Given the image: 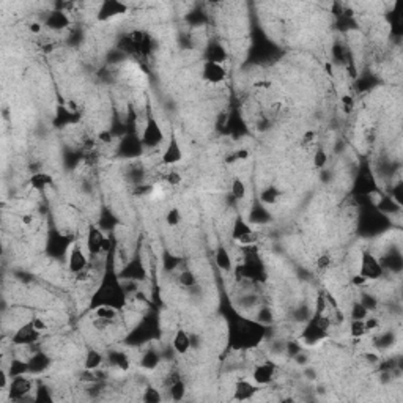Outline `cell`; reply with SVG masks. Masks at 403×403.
Listing matches in <instances>:
<instances>
[{"instance_id":"21","label":"cell","mask_w":403,"mask_h":403,"mask_svg":"<svg viewBox=\"0 0 403 403\" xmlns=\"http://www.w3.org/2000/svg\"><path fill=\"white\" fill-rule=\"evenodd\" d=\"M52 183H54L52 176H50L49 173H43V172H38V173L32 175L30 180H29V185L35 191H44L49 186H52Z\"/></svg>"},{"instance_id":"2","label":"cell","mask_w":403,"mask_h":403,"mask_svg":"<svg viewBox=\"0 0 403 403\" xmlns=\"http://www.w3.org/2000/svg\"><path fill=\"white\" fill-rule=\"evenodd\" d=\"M126 290L120 284L118 277L114 272H107L103 277V282L95 291L90 301V310L99 307V306H112L118 310H123L126 307Z\"/></svg>"},{"instance_id":"15","label":"cell","mask_w":403,"mask_h":403,"mask_svg":"<svg viewBox=\"0 0 403 403\" xmlns=\"http://www.w3.org/2000/svg\"><path fill=\"white\" fill-rule=\"evenodd\" d=\"M170 343H172V348H173V351L176 353V355H181V356L188 355L191 346H192L191 336L186 333L185 327H178V329L173 333Z\"/></svg>"},{"instance_id":"12","label":"cell","mask_w":403,"mask_h":403,"mask_svg":"<svg viewBox=\"0 0 403 403\" xmlns=\"http://www.w3.org/2000/svg\"><path fill=\"white\" fill-rule=\"evenodd\" d=\"M181 161H183V148H181L178 139H176V136L172 134L166 145V150L161 155V162L164 166H176Z\"/></svg>"},{"instance_id":"25","label":"cell","mask_w":403,"mask_h":403,"mask_svg":"<svg viewBox=\"0 0 403 403\" xmlns=\"http://www.w3.org/2000/svg\"><path fill=\"white\" fill-rule=\"evenodd\" d=\"M230 192H232V197L235 200H244L246 195H247V186H246V181L240 176H235L232 180V185H230Z\"/></svg>"},{"instance_id":"43","label":"cell","mask_w":403,"mask_h":403,"mask_svg":"<svg viewBox=\"0 0 403 403\" xmlns=\"http://www.w3.org/2000/svg\"><path fill=\"white\" fill-rule=\"evenodd\" d=\"M21 222H22V225L29 227V225L33 222V216H32V214H22V216H21Z\"/></svg>"},{"instance_id":"4","label":"cell","mask_w":403,"mask_h":403,"mask_svg":"<svg viewBox=\"0 0 403 403\" xmlns=\"http://www.w3.org/2000/svg\"><path fill=\"white\" fill-rule=\"evenodd\" d=\"M164 142V131L161 128L159 121L155 117H148L143 126V131L140 136V145L150 150H156Z\"/></svg>"},{"instance_id":"41","label":"cell","mask_w":403,"mask_h":403,"mask_svg":"<svg viewBox=\"0 0 403 403\" xmlns=\"http://www.w3.org/2000/svg\"><path fill=\"white\" fill-rule=\"evenodd\" d=\"M329 265H331V257L327 254H323V255L318 257V260H317L318 269H327V268H329Z\"/></svg>"},{"instance_id":"30","label":"cell","mask_w":403,"mask_h":403,"mask_svg":"<svg viewBox=\"0 0 403 403\" xmlns=\"http://www.w3.org/2000/svg\"><path fill=\"white\" fill-rule=\"evenodd\" d=\"M183 221V214L180 211V208H170L166 213V224L169 227H178Z\"/></svg>"},{"instance_id":"22","label":"cell","mask_w":403,"mask_h":403,"mask_svg":"<svg viewBox=\"0 0 403 403\" xmlns=\"http://www.w3.org/2000/svg\"><path fill=\"white\" fill-rule=\"evenodd\" d=\"M107 361L111 362L112 367H117L120 370H128L130 369V356L126 355V353L123 351H112L109 353V356H107Z\"/></svg>"},{"instance_id":"36","label":"cell","mask_w":403,"mask_h":403,"mask_svg":"<svg viewBox=\"0 0 403 403\" xmlns=\"http://www.w3.org/2000/svg\"><path fill=\"white\" fill-rule=\"evenodd\" d=\"M327 162V155H326V151L323 148H318L315 153H314V166L317 169H323Z\"/></svg>"},{"instance_id":"16","label":"cell","mask_w":403,"mask_h":403,"mask_svg":"<svg viewBox=\"0 0 403 403\" xmlns=\"http://www.w3.org/2000/svg\"><path fill=\"white\" fill-rule=\"evenodd\" d=\"M259 391V386L252 381V380H247V378H241L235 383V388H233V398L235 400H250L254 397Z\"/></svg>"},{"instance_id":"26","label":"cell","mask_w":403,"mask_h":403,"mask_svg":"<svg viewBox=\"0 0 403 403\" xmlns=\"http://www.w3.org/2000/svg\"><path fill=\"white\" fill-rule=\"evenodd\" d=\"M169 394L172 400H183L186 395V386L181 380H173L170 388H169Z\"/></svg>"},{"instance_id":"39","label":"cell","mask_w":403,"mask_h":403,"mask_svg":"<svg viewBox=\"0 0 403 403\" xmlns=\"http://www.w3.org/2000/svg\"><path fill=\"white\" fill-rule=\"evenodd\" d=\"M98 140H99L101 143H104V145L112 143V140H114L112 131H111V130H101V131L98 133Z\"/></svg>"},{"instance_id":"18","label":"cell","mask_w":403,"mask_h":403,"mask_svg":"<svg viewBox=\"0 0 403 403\" xmlns=\"http://www.w3.org/2000/svg\"><path fill=\"white\" fill-rule=\"evenodd\" d=\"M214 263H216V266H217L221 271L230 272V271L233 269V259H232V255H230L229 249L224 247V246L217 247L216 252H214Z\"/></svg>"},{"instance_id":"38","label":"cell","mask_w":403,"mask_h":403,"mask_svg":"<svg viewBox=\"0 0 403 403\" xmlns=\"http://www.w3.org/2000/svg\"><path fill=\"white\" fill-rule=\"evenodd\" d=\"M30 321H32V324L35 326V329H36V331H40L41 334L47 331V327H49V326H47V323H46V320H44L43 317H40V315H35V317H33Z\"/></svg>"},{"instance_id":"35","label":"cell","mask_w":403,"mask_h":403,"mask_svg":"<svg viewBox=\"0 0 403 403\" xmlns=\"http://www.w3.org/2000/svg\"><path fill=\"white\" fill-rule=\"evenodd\" d=\"M166 183L172 188H176V186H180L183 183V175L180 172H176V170H172L167 173L166 176Z\"/></svg>"},{"instance_id":"24","label":"cell","mask_w":403,"mask_h":403,"mask_svg":"<svg viewBox=\"0 0 403 403\" xmlns=\"http://www.w3.org/2000/svg\"><path fill=\"white\" fill-rule=\"evenodd\" d=\"M207 60L210 62H216V63H225L227 60V50L219 44V43H213L210 47H208V52H207Z\"/></svg>"},{"instance_id":"14","label":"cell","mask_w":403,"mask_h":403,"mask_svg":"<svg viewBox=\"0 0 403 403\" xmlns=\"http://www.w3.org/2000/svg\"><path fill=\"white\" fill-rule=\"evenodd\" d=\"M120 312L121 310H118L112 306H99L91 310L95 324H101V326H109V324L115 323L120 317Z\"/></svg>"},{"instance_id":"6","label":"cell","mask_w":403,"mask_h":403,"mask_svg":"<svg viewBox=\"0 0 403 403\" xmlns=\"http://www.w3.org/2000/svg\"><path fill=\"white\" fill-rule=\"evenodd\" d=\"M359 274L370 282V281H376L383 277L384 274V268L381 265V262L378 260V257L370 250H364L361 254L359 259Z\"/></svg>"},{"instance_id":"11","label":"cell","mask_w":403,"mask_h":403,"mask_svg":"<svg viewBox=\"0 0 403 403\" xmlns=\"http://www.w3.org/2000/svg\"><path fill=\"white\" fill-rule=\"evenodd\" d=\"M40 339H41V333L35 329L32 321H27L25 324L19 326L14 331V334L11 336V342L17 346H30V345L36 343Z\"/></svg>"},{"instance_id":"31","label":"cell","mask_w":403,"mask_h":403,"mask_svg":"<svg viewBox=\"0 0 403 403\" xmlns=\"http://www.w3.org/2000/svg\"><path fill=\"white\" fill-rule=\"evenodd\" d=\"M277 198H279V191H277L276 188H266L260 194V200L263 202V204H266V205L276 204Z\"/></svg>"},{"instance_id":"33","label":"cell","mask_w":403,"mask_h":403,"mask_svg":"<svg viewBox=\"0 0 403 403\" xmlns=\"http://www.w3.org/2000/svg\"><path fill=\"white\" fill-rule=\"evenodd\" d=\"M142 400H143V401H146V403H158V401H161V400H162V395H161V392H159L156 388H153V386H148V388L143 391Z\"/></svg>"},{"instance_id":"32","label":"cell","mask_w":403,"mask_h":403,"mask_svg":"<svg viewBox=\"0 0 403 403\" xmlns=\"http://www.w3.org/2000/svg\"><path fill=\"white\" fill-rule=\"evenodd\" d=\"M140 364L145 369H156L158 364H159V356L156 355L155 351H146L143 355V358H142V361H140Z\"/></svg>"},{"instance_id":"1","label":"cell","mask_w":403,"mask_h":403,"mask_svg":"<svg viewBox=\"0 0 403 403\" xmlns=\"http://www.w3.org/2000/svg\"><path fill=\"white\" fill-rule=\"evenodd\" d=\"M266 336V326L259 320L238 315L229 326V343L236 351L255 350L262 345Z\"/></svg>"},{"instance_id":"29","label":"cell","mask_w":403,"mask_h":403,"mask_svg":"<svg viewBox=\"0 0 403 403\" xmlns=\"http://www.w3.org/2000/svg\"><path fill=\"white\" fill-rule=\"evenodd\" d=\"M178 282H180V285L185 287V288H192V287L197 285V277H195V274H194L192 271L185 269V271L180 272V276H178Z\"/></svg>"},{"instance_id":"44","label":"cell","mask_w":403,"mask_h":403,"mask_svg":"<svg viewBox=\"0 0 403 403\" xmlns=\"http://www.w3.org/2000/svg\"><path fill=\"white\" fill-rule=\"evenodd\" d=\"M342 104L345 107H353V98L351 96H343L342 98Z\"/></svg>"},{"instance_id":"45","label":"cell","mask_w":403,"mask_h":403,"mask_svg":"<svg viewBox=\"0 0 403 403\" xmlns=\"http://www.w3.org/2000/svg\"><path fill=\"white\" fill-rule=\"evenodd\" d=\"M314 137H315V134L314 133H306V136H304V143H309V142H312L314 140Z\"/></svg>"},{"instance_id":"13","label":"cell","mask_w":403,"mask_h":403,"mask_svg":"<svg viewBox=\"0 0 403 403\" xmlns=\"http://www.w3.org/2000/svg\"><path fill=\"white\" fill-rule=\"evenodd\" d=\"M8 392L11 395V398L14 400H22L25 398L29 392L33 391V381L27 375H19V376H13L11 381H10V386H8Z\"/></svg>"},{"instance_id":"40","label":"cell","mask_w":403,"mask_h":403,"mask_svg":"<svg viewBox=\"0 0 403 403\" xmlns=\"http://www.w3.org/2000/svg\"><path fill=\"white\" fill-rule=\"evenodd\" d=\"M43 29H44V24L41 21H33V22L29 24V32L32 35H41Z\"/></svg>"},{"instance_id":"19","label":"cell","mask_w":403,"mask_h":403,"mask_svg":"<svg viewBox=\"0 0 403 403\" xmlns=\"http://www.w3.org/2000/svg\"><path fill=\"white\" fill-rule=\"evenodd\" d=\"M255 229L254 227H252L244 217H241V216H238L235 221H233V225H232V240L233 241H238V240H241L243 236H246V235H249L250 232H254Z\"/></svg>"},{"instance_id":"5","label":"cell","mask_w":403,"mask_h":403,"mask_svg":"<svg viewBox=\"0 0 403 403\" xmlns=\"http://www.w3.org/2000/svg\"><path fill=\"white\" fill-rule=\"evenodd\" d=\"M68 271L76 277L82 272L90 271V257H87L85 249L79 244L74 243L68 250Z\"/></svg>"},{"instance_id":"27","label":"cell","mask_w":403,"mask_h":403,"mask_svg":"<svg viewBox=\"0 0 403 403\" xmlns=\"http://www.w3.org/2000/svg\"><path fill=\"white\" fill-rule=\"evenodd\" d=\"M350 334L355 339H362L365 334H369L364 320H353L350 324Z\"/></svg>"},{"instance_id":"23","label":"cell","mask_w":403,"mask_h":403,"mask_svg":"<svg viewBox=\"0 0 403 403\" xmlns=\"http://www.w3.org/2000/svg\"><path fill=\"white\" fill-rule=\"evenodd\" d=\"M104 362V356L101 355V351L98 350H88L85 355V361H84V367L88 372L96 370L98 367H101V364Z\"/></svg>"},{"instance_id":"42","label":"cell","mask_w":403,"mask_h":403,"mask_svg":"<svg viewBox=\"0 0 403 403\" xmlns=\"http://www.w3.org/2000/svg\"><path fill=\"white\" fill-rule=\"evenodd\" d=\"M367 282H369V281L365 279V277H362L361 274H358V276L353 277V284H355V285H365Z\"/></svg>"},{"instance_id":"17","label":"cell","mask_w":403,"mask_h":403,"mask_svg":"<svg viewBox=\"0 0 403 403\" xmlns=\"http://www.w3.org/2000/svg\"><path fill=\"white\" fill-rule=\"evenodd\" d=\"M69 17L65 11H60V10H54L50 11L47 16H46V21H44V25L47 29L54 30V32H60L63 29H66L69 25Z\"/></svg>"},{"instance_id":"37","label":"cell","mask_w":403,"mask_h":403,"mask_svg":"<svg viewBox=\"0 0 403 403\" xmlns=\"http://www.w3.org/2000/svg\"><path fill=\"white\" fill-rule=\"evenodd\" d=\"M249 156H250V153H249V150H246V148H241V150H236V151H233V155L230 156V158H227V162H238V161H246V159H249Z\"/></svg>"},{"instance_id":"3","label":"cell","mask_w":403,"mask_h":403,"mask_svg":"<svg viewBox=\"0 0 403 403\" xmlns=\"http://www.w3.org/2000/svg\"><path fill=\"white\" fill-rule=\"evenodd\" d=\"M331 320L329 315H326L324 310H318L312 320L306 324V327L301 333V342H304L309 346H315L321 343L327 336H329Z\"/></svg>"},{"instance_id":"34","label":"cell","mask_w":403,"mask_h":403,"mask_svg":"<svg viewBox=\"0 0 403 403\" xmlns=\"http://www.w3.org/2000/svg\"><path fill=\"white\" fill-rule=\"evenodd\" d=\"M369 315V307L364 302H355L351 309V318L353 320H364Z\"/></svg>"},{"instance_id":"9","label":"cell","mask_w":403,"mask_h":403,"mask_svg":"<svg viewBox=\"0 0 403 403\" xmlns=\"http://www.w3.org/2000/svg\"><path fill=\"white\" fill-rule=\"evenodd\" d=\"M276 372H277V367L272 361H262V362L255 364L254 369H252L250 380L254 381L259 388L269 386L274 381Z\"/></svg>"},{"instance_id":"28","label":"cell","mask_w":403,"mask_h":403,"mask_svg":"<svg viewBox=\"0 0 403 403\" xmlns=\"http://www.w3.org/2000/svg\"><path fill=\"white\" fill-rule=\"evenodd\" d=\"M29 369H30V367H29V364L25 362V361L13 359V361H11V367H10V370H8V375H10V378L19 376V375H25Z\"/></svg>"},{"instance_id":"8","label":"cell","mask_w":403,"mask_h":403,"mask_svg":"<svg viewBox=\"0 0 403 403\" xmlns=\"http://www.w3.org/2000/svg\"><path fill=\"white\" fill-rule=\"evenodd\" d=\"M130 11V7L120 0H104L101 2L96 10V21L98 22H111Z\"/></svg>"},{"instance_id":"7","label":"cell","mask_w":403,"mask_h":403,"mask_svg":"<svg viewBox=\"0 0 403 403\" xmlns=\"http://www.w3.org/2000/svg\"><path fill=\"white\" fill-rule=\"evenodd\" d=\"M85 246L88 250V257H98L109 249V240L98 225H90L87 230Z\"/></svg>"},{"instance_id":"20","label":"cell","mask_w":403,"mask_h":403,"mask_svg":"<svg viewBox=\"0 0 403 403\" xmlns=\"http://www.w3.org/2000/svg\"><path fill=\"white\" fill-rule=\"evenodd\" d=\"M121 277H123V279H130V281L143 279V277H145V268H143V265L140 263V260H134V262H131L130 265H126V268H124Z\"/></svg>"},{"instance_id":"10","label":"cell","mask_w":403,"mask_h":403,"mask_svg":"<svg viewBox=\"0 0 403 403\" xmlns=\"http://www.w3.org/2000/svg\"><path fill=\"white\" fill-rule=\"evenodd\" d=\"M200 74H202V79L210 85H221L227 79L225 66L222 63H216V62H210V60L204 62Z\"/></svg>"}]
</instances>
